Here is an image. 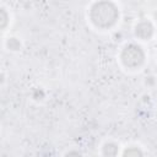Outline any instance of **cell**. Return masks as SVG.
I'll use <instances>...</instances> for the list:
<instances>
[{
	"label": "cell",
	"instance_id": "1",
	"mask_svg": "<svg viewBox=\"0 0 157 157\" xmlns=\"http://www.w3.org/2000/svg\"><path fill=\"white\" fill-rule=\"evenodd\" d=\"M91 23L98 29H108L113 27L119 18V9L114 2L101 1L93 2L88 11Z\"/></svg>",
	"mask_w": 157,
	"mask_h": 157
},
{
	"label": "cell",
	"instance_id": "3",
	"mask_svg": "<svg viewBox=\"0 0 157 157\" xmlns=\"http://www.w3.org/2000/svg\"><path fill=\"white\" fill-rule=\"evenodd\" d=\"M135 37L141 40H150L155 34V26L148 20H142L136 23L134 29Z\"/></svg>",
	"mask_w": 157,
	"mask_h": 157
},
{
	"label": "cell",
	"instance_id": "7",
	"mask_svg": "<svg viewBox=\"0 0 157 157\" xmlns=\"http://www.w3.org/2000/svg\"><path fill=\"white\" fill-rule=\"evenodd\" d=\"M0 16H1V28L5 29L7 23H9V20H7L9 18V13H7V11L4 7L0 9Z\"/></svg>",
	"mask_w": 157,
	"mask_h": 157
},
{
	"label": "cell",
	"instance_id": "8",
	"mask_svg": "<svg viewBox=\"0 0 157 157\" xmlns=\"http://www.w3.org/2000/svg\"><path fill=\"white\" fill-rule=\"evenodd\" d=\"M64 157H82V155H81V152H78L76 150H70L69 152L65 153Z\"/></svg>",
	"mask_w": 157,
	"mask_h": 157
},
{
	"label": "cell",
	"instance_id": "2",
	"mask_svg": "<svg viewBox=\"0 0 157 157\" xmlns=\"http://www.w3.org/2000/svg\"><path fill=\"white\" fill-rule=\"evenodd\" d=\"M119 59L124 67L129 70H136L145 64L146 54L141 45L136 43H128L123 47Z\"/></svg>",
	"mask_w": 157,
	"mask_h": 157
},
{
	"label": "cell",
	"instance_id": "5",
	"mask_svg": "<svg viewBox=\"0 0 157 157\" xmlns=\"http://www.w3.org/2000/svg\"><path fill=\"white\" fill-rule=\"evenodd\" d=\"M121 157H145V153L137 146H129L123 151Z\"/></svg>",
	"mask_w": 157,
	"mask_h": 157
},
{
	"label": "cell",
	"instance_id": "9",
	"mask_svg": "<svg viewBox=\"0 0 157 157\" xmlns=\"http://www.w3.org/2000/svg\"><path fill=\"white\" fill-rule=\"evenodd\" d=\"M155 82H156V78L153 76H146L145 77V83L147 86H152V85H155Z\"/></svg>",
	"mask_w": 157,
	"mask_h": 157
},
{
	"label": "cell",
	"instance_id": "6",
	"mask_svg": "<svg viewBox=\"0 0 157 157\" xmlns=\"http://www.w3.org/2000/svg\"><path fill=\"white\" fill-rule=\"evenodd\" d=\"M5 47H6L9 50H11V52H18V50H21V48H22V43H21V40H20L18 38H16V37H9V38L5 40Z\"/></svg>",
	"mask_w": 157,
	"mask_h": 157
},
{
	"label": "cell",
	"instance_id": "4",
	"mask_svg": "<svg viewBox=\"0 0 157 157\" xmlns=\"http://www.w3.org/2000/svg\"><path fill=\"white\" fill-rule=\"evenodd\" d=\"M101 151L103 157H117L119 155V145L114 141H107L102 145Z\"/></svg>",
	"mask_w": 157,
	"mask_h": 157
}]
</instances>
